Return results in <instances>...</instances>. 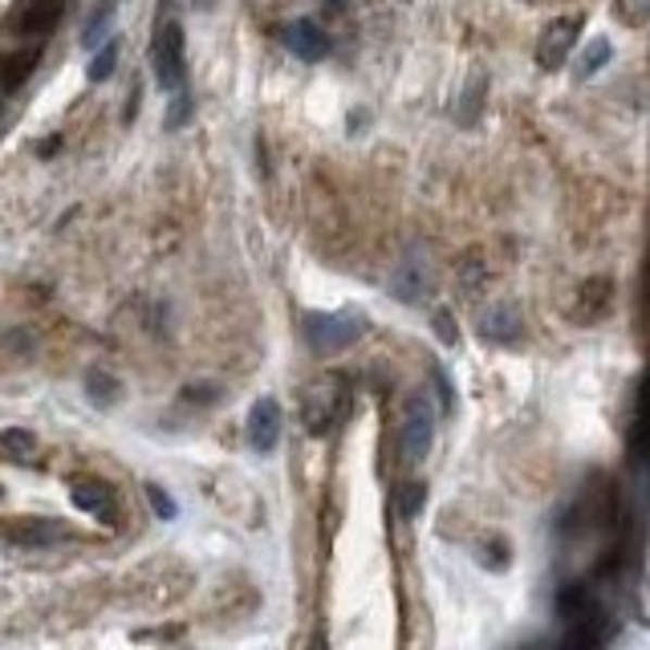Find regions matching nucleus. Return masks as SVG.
<instances>
[{
	"label": "nucleus",
	"instance_id": "1",
	"mask_svg": "<svg viewBox=\"0 0 650 650\" xmlns=\"http://www.w3.org/2000/svg\"><path fill=\"white\" fill-rule=\"evenodd\" d=\"M151 62H155V78L163 90L179 93L187 82V53H184V25L175 16H159L155 46H151Z\"/></svg>",
	"mask_w": 650,
	"mask_h": 650
},
{
	"label": "nucleus",
	"instance_id": "2",
	"mask_svg": "<svg viewBox=\"0 0 650 650\" xmlns=\"http://www.w3.org/2000/svg\"><path fill=\"white\" fill-rule=\"evenodd\" d=\"M362 329H366V317L358 310L310 313V317H305V341H310L317 354H338L350 341H358Z\"/></svg>",
	"mask_w": 650,
	"mask_h": 650
},
{
	"label": "nucleus",
	"instance_id": "3",
	"mask_svg": "<svg viewBox=\"0 0 650 650\" xmlns=\"http://www.w3.org/2000/svg\"><path fill=\"white\" fill-rule=\"evenodd\" d=\"M65 537L70 528L53 516H16L9 525H0V541L13 549H49V545H62Z\"/></svg>",
	"mask_w": 650,
	"mask_h": 650
},
{
	"label": "nucleus",
	"instance_id": "4",
	"mask_svg": "<svg viewBox=\"0 0 650 650\" xmlns=\"http://www.w3.org/2000/svg\"><path fill=\"white\" fill-rule=\"evenodd\" d=\"M346 411V390H341L338 378H325L317 387L305 390V403H301V418L313 435H325Z\"/></svg>",
	"mask_w": 650,
	"mask_h": 650
},
{
	"label": "nucleus",
	"instance_id": "5",
	"mask_svg": "<svg viewBox=\"0 0 650 650\" xmlns=\"http://www.w3.org/2000/svg\"><path fill=\"white\" fill-rule=\"evenodd\" d=\"M435 439V411L427 403V395H415L403 411V432H399V443H403V460H423L432 451Z\"/></svg>",
	"mask_w": 650,
	"mask_h": 650
},
{
	"label": "nucleus",
	"instance_id": "6",
	"mask_svg": "<svg viewBox=\"0 0 650 650\" xmlns=\"http://www.w3.org/2000/svg\"><path fill=\"white\" fill-rule=\"evenodd\" d=\"M577 37H582V16H558L553 25H545L541 41H537V65L541 70H561L570 62Z\"/></svg>",
	"mask_w": 650,
	"mask_h": 650
},
{
	"label": "nucleus",
	"instance_id": "7",
	"mask_svg": "<svg viewBox=\"0 0 650 650\" xmlns=\"http://www.w3.org/2000/svg\"><path fill=\"white\" fill-rule=\"evenodd\" d=\"M70 500H74L82 512H90V516H98V521H107V525L118 521V500H114V488L102 484V480H74Z\"/></svg>",
	"mask_w": 650,
	"mask_h": 650
},
{
	"label": "nucleus",
	"instance_id": "8",
	"mask_svg": "<svg viewBox=\"0 0 650 650\" xmlns=\"http://www.w3.org/2000/svg\"><path fill=\"white\" fill-rule=\"evenodd\" d=\"M280 439V403L277 399H257L248 415V443L257 451H273Z\"/></svg>",
	"mask_w": 650,
	"mask_h": 650
},
{
	"label": "nucleus",
	"instance_id": "9",
	"mask_svg": "<svg viewBox=\"0 0 650 650\" xmlns=\"http://www.w3.org/2000/svg\"><path fill=\"white\" fill-rule=\"evenodd\" d=\"M285 41H289V49H293L301 62H317V58L329 53V37H325V29L313 16H297L293 25H289V33H285Z\"/></svg>",
	"mask_w": 650,
	"mask_h": 650
},
{
	"label": "nucleus",
	"instance_id": "10",
	"mask_svg": "<svg viewBox=\"0 0 650 650\" xmlns=\"http://www.w3.org/2000/svg\"><path fill=\"white\" fill-rule=\"evenodd\" d=\"M480 334L488 341H516L521 338V313H516V305H509V301L492 305V310L480 317Z\"/></svg>",
	"mask_w": 650,
	"mask_h": 650
},
{
	"label": "nucleus",
	"instance_id": "11",
	"mask_svg": "<svg viewBox=\"0 0 650 650\" xmlns=\"http://www.w3.org/2000/svg\"><path fill=\"white\" fill-rule=\"evenodd\" d=\"M390 293L399 297V301H423V293H427V268H423L418 257H407V261L395 268Z\"/></svg>",
	"mask_w": 650,
	"mask_h": 650
},
{
	"label": "nucleus",
	"instance_id": "12",
	"mask_svg": "<svg viewBox=\"0 0 650 650\" xmlns=\"http://www.w3.org/2000/svg\"><path fill=\"white\" fill-rule=\"evenodd\" d=\"M62 4H65V0H25V13H21V29L49 33L53 25H58V16H62Z\"/></svg>",
	"mask_w": 650,
	"mask_h": 650
},
{
	"label": "nucleus",
	"instance_id": "13",
	"mask_svg": "<svg viewBox=\"0 0 650 650\" xmlns=\"http://www.w3.org/2000/svg\"><path fill=\"white\" fill-rule=\"evenodd\" d=\"M114 25V0H98L90 9V21H86V29H82V46L86 49H98V41L110 33Z\"/></svg>",
	"mask_w": 650,
	"mask_h": 650
},
{
	"label": "nucleus",
	"instance_id": "14",
	"mask_svg": "<svg viewBox=\"0 0 650 650\" xmlns=\"http://www.w3.org/2000/svg\"><path fill=\"white\" fill-rule=\"evenodd\" d=\"M0 451H4L9 460H33L37 435L25 432V427H9V432H0Z\"/></svg>",
	"mask_w": 650,
	"mask_h": 650
},
{
	"label": "nucleus",
	"instance_id": "15",
	"mask_svg": "<svg viewBox=\"0 0 650 650\" xmlns=\"http://www.w3.org/2000/svg\"><path fill=\"white\" fill-rule=\"evenodd\" d=\"M605 62H610V41H605V37H593V41L586 46V53H582V62H577V70H573V74H577V82H586V78H593V74H598Z\"/></svg>",
	"mask_w": 650,
	"mask_h": 650
},
{
	"label": "nucleus",
	"instance_id": "16",
	"mask_svg": "<svg viewBox=\"0 0 650 650\" xmlns=\"http://www.w3.org/2000/svg\"><path fill=\"white\" fill-rule=\"evenodd\" d=\"M484 74H472V82H467V93H464V102H460V123L464 126H472L476 118H480V98H484Z\"/></svg>",
	"mask_w": 650,
	"mask_h": 650
},
{
	"label": "nucleus",
	"instance_id": "17",
	"mask_svg": "<svg viewBox=\"0 0 650 650\" xmlns=\"http://www.w3.org/2000/svg\"><path fill=\"white\" fill-rule=\"evenodd\" d=\"M114 65H118V41H107V46L98 49V58L90 62V82H107L110 74H114Z\"/></svg>",
	"mask_w": 650,
	"mask_h": 650
},
{
	"label": "nucleus",
	"instance_id": "18",
	"mask_svg": "<svg viewBox=\"0 0 650 650\" xmlns=\"http://www.w3.org/2000/svg\"><path fill=\"white\" fill-rule=\"evenodd\" d=\"M423 504H427V484H407L403 492H399V512H403L407 521H411V516H418V512H423Z\"/></svg>",
	"mask_w": 650,
	"mask_h": 650
},
{
	"label": "nucleus",
	"instance_id": "19",
	"mask_svg": "<svg viewBox=\"0 0 650 650\" xmlns=\"http://www.w3.org/2000/svg\"><path fill=\"white\" fill-rule=\"evenodd\" d=\"M614 13H618L630 29H638V25H647L650 0H614Z\"/></svg>",
	"mask_w": 650,
	"mask_h": 650
},
{
	"label": "nucleus",
	"instance_id": "20",
	"mask_svg": "<svg viewBox=\"0 0 650 650\" xmlns=\"http://www.w3.org/2000/svg\"><path fill=\"white\" fill-rule=\"evenodd\" d=\"M147 500H151V509H155V516H163V521H175V500H171L159 484H147Z\"/></svg>",
	"mask_w": 650,
	"mask_h": 650
},
{
	"label": "nucleus",
	"instance_id": "21",
	"mask_svg": "<svg viewBox=\"0 0 650 650\" xmlns=\"http://www.w3.org/2000/svg\"><path fill=\"white\" fill-rule=\"evenodd\" d=\"M432 325H435V334L448 341V346H455V341H460V325H455L451 310H435L432 313Z\"/></svg>",
	"mask_w": 650,
	"mask_h": 650
},
{
	"label": "nucleus",
	"instance_id": "22",
	"mask_svg": "<svg viewBox=\"0 0 650 650\" xmlns=\"http://www.w3.org/2000/svg\"><path fill=\"white\" fill-rule=\"evenodd\" d=\"M33 62H37V53H21L9 70H4V90H13V86H21L25 82V74L33 70Z\"/></svg>",
	"mask_w": 650,
	"mask_h": 650
},
{
	"label": "nucleus",
	"instance_id": "23",
	"mask_svg": "<svg viewBox=\"0 0 650 650\" xmlns=\"http://www.w3.org/2000/svg\"><path fill=\"white\" fill-rule=\"evenodd\" d=\"M90 395L93 399H102V403H110L118 390H114V383H110V374H90Z\"/></svg>",
	"mask_w": 650,
	"mask_h": 650
},
{
	"label": "nucleus",
	"instance_id": "24",
	"mask_svg": "<svg viewBox=\"0 0 650 650\" xmlns=\"http://www.w3.org/2000/svg\"><path fill=\"white\" fill-rule=\"evenodd\" d=\"M196 4H203V9H208V4H212V0H196Z\"/></svg>",
	"mask_w": 650,
	"mask_h": 650
},
{
	"label": "nucleus",
	"instance_id": "25",
	"mask_svg": "<svg viewBox=\"0 0 650 650\" xmlns=\"http://www.w3.org/2000/svg\"><path fill=\"white\" fill-rule=\"evenodd\" d=\"M317 650H329V647H325V642H322V647H317Z\"/></svg>",
	"mask_w": 650,
	"mask_h": 650
}]
</instances>
